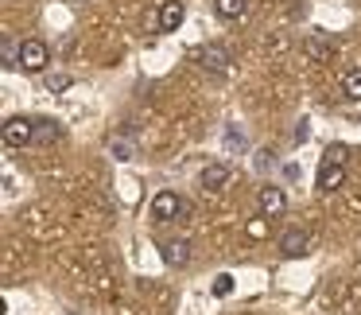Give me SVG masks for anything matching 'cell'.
I'll return each mask as SVG.
<instances>
[{"mask_svg": "<svg viewBox=\"0 0 361 315\" xmlns=\"http://www.w3.org/2000/svg\"><path fill=\"white\" fill-rule=\"evenodd\" d=\"M152 218L156 222H187L190 203L183 195H175V191H159V195L152 198Z\"/></svg>", "mask_w": 361, "mask_h": 315, "instance_id": "6da1fadb", "label": "cell"}, {"mask_svg": "<svg viewBox=\"0 0 361 315\" xmlns=\"http://www.w3.org/2000/svg\"><path fill=\"white\" fill-rule=\"evenodd\" d=\"M51 63V51L43 40H24L20 43V71L24 74H43Z\"/></svg>", "mask_w": 361, "mask_h": 315, "instance_id": "7a4b0ae2", "label": "cell"}, {"mask_svg": "<svg viewBox=\"0 0 361 315\" xmlns=\"http://www.w3.org/2000/svg\"><path fill=\"white\" fill-rule=\"evenodd\" d=\"M0 136H4L8 148H27V144H35V121L32 117H8L4 129H0Z\"/></svg>", "mask_w": 361, "mask_h": 315, "instance_id": "3957f363", "label": "cell"}, {"mask_svg": "<svg viewBox=\"0 0 361 315\" xmlns=\"http://www.w3.org/2000/svg\"><path fill=\"white\" fill-rule=\"evenodd\" d=\"M183 20H187V4H183V0H164V4H159V12H156L159 32H179Z\"/></svg>", "mask_w": 361, "mask_h": 315, "instance_id": "277c9868", "label": "cell"}, {"mask_svg": "<svg viewBox=\"0 0 361 315\" xmlns=\"http://www.w3.org/2000/svg\"><path fill=\"white\" fill-rule=\"evenodd\" d=\"M283 206H288V198H283V191H280V187H260V195H257V210H260V218H280Z\"/></svg>", "mask_w": 361, "mask_h": 315, "instance_id": "5b68a950", "label": "cell"}, {"mask_svg": "<svg viewBox=\"0 0 361 315\" xmlns=\"http://www.w3.org/2000/svg\"><path fill=\"white\" fill-rule=\"evenodd\" d=\"M303 55L314 59V63H330V55H334V40H330V35H307Z\"/></svg>", "mask_w": 361, "mask_h": 315, "instance_id": "8992f818", "label": "cell"}, {"mask_svg": "<svg viewBox=\"0 0 361 315\" xmlns=\"http://www.w3.org/2000/svg\"><path fill=\"white\" fill-rule=\"evenodd\" d=\"M307 245H311V237H307V230H288V234L280 237V253L283 257H307Z\"/></svg>", "mask_w": 361, "mask_h": 315, "instance_id": "52a82bcc", "label": "cell"}, {"mask_svg": "<svg viewBox=\"0 0 361 315\" xmlns=\"http://www.w3.org/2000/svg\"><path fill=\"white\" fill-rule=\"evenodd\" d=\"M202 66L210 74H226L229 71V51L221 47V43H206L202 47Z\"/></svg>", "mask_w": 361, "mask_h": 315, "instance_id": "ba28073f", "label": "cell"}, {"mask_svg": "<svg viewBox=\"0 0 361 315\" xmlns=\"http://www.w3.org/2000/svg\"><path fill=\"white\" fill-rule=\"evenodd\" d=\"M342 183H345V167H342V164H322V167H319V179H314V187H319L322 195L338 191Z\"/></svg>", "mask_w": 361, "mask_h": 315, "instance_id": "9c48e42d", "label": "cell"}, {"mask_svg": "<svg viewBox=\"0 0 361 315\" xmlns=\"http://www.w3.org/2000/svg\"><path fill=\"white\" fill-rule=\"evenodd\" d=\"M229 179H233V167L229 164H206L202 167V187L206 191H221Z\"/></svg>", "mask_w": 361, "mask_h": 315, "instance_id": "30bf717a", "label": "cell"}, {"mask_svg": "<svg viewBox=\"0 0 361 315\" xmlns=\"http://www.w3.org/2000/svg\"><path fill=\"white\" fill-rule=\"evenodd\" d=\"M164 261H167V265H175V268H187L190 265V242H187V237L167 242L164 245Z\"/></svg>", "mask_w": 361, "mask_h": 315, "instance_id": "8fae6325", "label": "cell"}, {"mask_svg": "<svg viewBox=\"0 0 361 315\" xmlns=\"http://www.w3.org/2000/svg\"><path fill=\"white\" fill-rule=\"evenodd\" d=\"M109 148H113V160H121V164H128V160L136 156V141H133V136H109Z\"/></svg>", "mask_w": 361, "mask_h": 315, "instance_id": "7c38bea8", "label": "cell"}, {"mask_svg": "<svg viewBox=\"0 0 361 315\" xmlns=\"http://www.w3.org/2000/svg\"><path fill=\"white\" fill-rule=\"evenodd\" d=\"M245 8H249L245 0H214V12H218L221 20H241Z\"/></svg>", "mask_w": 361, "mask_h": 315, "instance_id": "4fadbf2b", "label": "cell"}, {"mask_svg": "<svg viewBox=\"0 0 361 315\" xmlns=\"http://www.w3.org/2000/svg\"><path fill=\"white\" fill-rule=\"evenodd\" d=\"M51 141H59V121L39 117L35 121V144H51Z\"/></svg>", "mask_w": 361, "mask_h": 315, "instance_id": "5bb4252c", "label": "cell"}, {"mask_svg": "<svg viewBox=\"0 0 361 315\" xmlns=\"http://www.w3.org/2000/svg\"><path fill=\"white\" fill-rule=\"evenodd\" d=\"M342 94L350 97V102H361V66H353V71L342 78Z\"/></svg>", "mask_w": 361, "mask_h": 315, "instance_id": "9a60e30c", "label": "cell"}, {"mask_svg": "<svg viewBox=\"0 0 361 315\" xmlns=\"http://www.w3.org/2000/svg\"><path fill=\"white\" fill-rule=\"evenodd\" d=\"M16 66H20V47L12 35H4V71H16Z\"/></svg>", "mask_w": 361, "mask_h": 315, "instance_id": "2e32d148", "label": "cell"}, {"mask_svg": "<svg viewBox=\"0 0 361 315\" xmlns=\"http://www.w3.org/2000/svg\"><path fill=\"white\" fill-rule=\"evenodd\" d=\"M210 292H214L218 299H226L229 292H233V276H229V273H218V276H214V284H210Z\"/></svg>", "mask_w": 361, "mask_h": 315, "instance_id": "e0dca14e", "label": "cell"}, {"mask_svg": "<svg viewBox=\"0 0 361 315\" xmlns=\"http://www.w3.org/2000/svg\"><path fill=\"white\" fill-rule=\"evenodd\" d=\"M345 160H350V148H345V144H330L326 156H322V164H342L345 167Z\"/></svg>", "mask_w": 361, "mask_h": 315, "instance_id": "ac0fdd59", "label": "cell"}, {"mask_svg": "<svg viewBox=\"0 0 361 315\" xmlns=\"http://www.w3.org/2000/svg\"><path fill=\"white\" fill-rule=\"evenodd\" d=\"M47 90H51V94H63V90H71V74H47Z\"/></svg>", "mask_w": 361, "mask_h": 315, "instance_id": "d6986e66", "label": "cell"}, {"mask_svg": "<svg viewBox=\"0 0 361 315\" xmlns=\"http://www.w3.org/2000/svg\"><path fill=\"white\" fill-rule=\"evenodd\" d=\"M245 234H249V237H264V234H268V226H264V218H252V222H249V226H245Z\"/></svg>", "mask_w": 361, "mask_h": 315, "instance_id": "ffe728a7", "label": "cell"}, {"mask_svg": "<svg viewBox=\"0 0 361 315\" xmlns=\"http://www.w3.org/2000/svg\"><path fill=\"white\" fill-rule=\"evenodd\" d=\"M307 136H311V129H307V121H299V129H295V133H291V141H295V144H303Z\"/></svg>", "mask_w": 361, "mask_h": 315, "instance_id": "44dd1931", "label": "cell"}]
</instances>
